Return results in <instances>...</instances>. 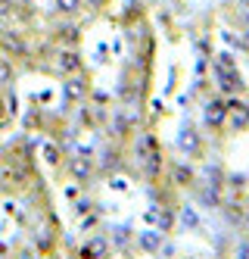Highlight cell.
I'll return each mask as SVG.
<instances>
[{"mask_svg": "<svg viewBox=\"0 0 249 259\" xmlns=\"http://www.w3.org/2000/svg\"><path fill=\"white\" fill-rule=\"evenodd\" d=\"M78 53H59V69H63V72H75L78 69Z\"/></svg>", "mask_w": 249, "mask_h": 259, "instance_id": "1", "label": "cell"}, {"mask_svg": "<svg viewBox=\"0 0 249 259\" xmlns=\"http://www.w3.org/2000/svg\"><path fill=\"white\" fill-rule=\"evenodd\" d=\"M41 156H44V162L56 166V162H59V147H53V144H44V147H41Z\"/></svg>", "mask_w": 249, "mask_h": 259, "instance_id": "2", "label": "cell"}, {"mask_svg": "<svg viewBox=\"0 0 249 259\" xmlns=\"http://www.w3.org/2000/svg\"><path fill=\"white\" fill-rule=\"evenodd\" d=\"M9 81H13V63L0 60V85H9Z\"/></svg>", "mask_w": 249, "mask_h": 259, "instance_id": "3", "label": "cell"}, {"mask_svg": "<svg viewBox=\"0 0 249 259\" xmlns=\"http://www.w3.org/2000/svg\"><path fill=\"white\" fill-rule=\"evenodd\" d=\"M174 181H177V184H187V181H190V169H187V166H177V169H174Z\"/></svg>", "mask_w": 249, "mask_h": 259, "instance_id": "4", "label": "cell"}, {"mask_svg": "<svg viewBox=\"0 0 249 259\" xmlns=\"http://www.w3.org/2000/svg\"><path fill=\"white\" fill-rule=\"evenodd\" d=\"M78 3H81V0H56V6L63 9V13H75Z\"/></svg>", "mask_w": 249, "mask_h": 259, "instance_id": "5", "label": "cell"}, {"mask_svg": "<svg viewBox=\"0 0 249 259\" xmlns=\"http://www.w3.org/2000/svg\"><path fill=\"white\" fill-rule=\"evenodd\" d=\"M221 116H224L221 107H209V122H221Z\"/></svg>", "mask_w": 249, "mask_h": 259, "instance_id": "6", "label": "cell"}, {"mask_svg": "<svg viewBox=\"0 0 249 259\" xmlns=\"http://www.w3.org/2000/svg\"><path fill=\"white\" fill-rule=\"evenodd\" d=\"M6 9H9V3H6V0H0V16H6Z\"/></svg>", "mask_w": 249, "mask_h": 259, "instance_id": "7", "label": "cell"}]
</instances>
